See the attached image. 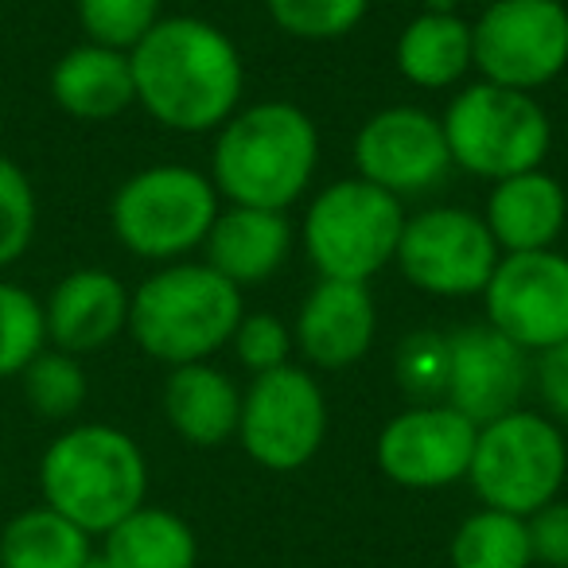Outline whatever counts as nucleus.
Segmentation results:
<instances>
[{
  "label": "nucleus",
  "mask_w": 568,
  "mask_h": 568,
  "mask_svg": "<svg viewBox=\"0 0 568 568\" xmlns=\"http://www.w3.org/2000/svg\"><path fill=\"white\" fill-rule=\"evenodd\" d=\"M242 293L211 265H168L129 296V332L160 363H203L234 339Z\"/></svg>",
  "instance_id": "20e7f679"
},
{
  "label": "nucleus",
  "mask_w": 568,
  "mask_h": 568,
  "mask_svg": "<svg viewBox=\"0 0 568 568\" xmlns=\"http://www.w3.org/2000/svg\"><path fill=\"white\" fill-rule=\"evenodd\" d=\"M219 219V195L195 168L160 164L129 175L110 206L118 242L149 261H172L206 242Z\"/></svg>",
  "instance_id": "39448f33"
},
{
  "label": "nucleus",
  "mask_w": 568,
  "mask_h": 568,
  "mask_svg": "<svg viewBox=\"0 0 568 568\" xmlns=\"http://www.w3.org/2000/svg\"><path fill=\"white\" fill-rule=\"evenodd\" d=\"M355 164L366 183L389 195H420L448 175L452 152L444 125L425 110L397 105L374 113L355 141Z\"/></svg>",
  "instance_id": "ddd939ff"
},
{
  "label": "nucleus",
  "mask_w": 568,
  "mask_h": 568,
  "mask_svg": "<svg viewBox=\"0 0 568 568\" xmlns=\"http://www.w3.org/2000/svg\"><path fill=\"white\" fill-rule=\"evenodd\" d=\"M565 467L568 456L557 428L537 413L514 409L479 428L467 475L490 510L521 518L552 503Z\"/></svg>",
  "instance_id": "6e6552de"
},
{
  "label": "nucleus",
  "mask_w": 568,
  "mask_h": 568,
  "mask_svg": "<svg viewBox=\"0 0 568 568\" xmlns=\"http://www.w3.org/2000/svg\"><path fill=\"white\" fill-rule=\"evenodd\" d=\"M452 560L456 568H529L526 521L503 510H483L459 526L452 541Z\"/></svg>",
  "instance_id": "393cba45"
},
{
  "label": "nucleus",
  "mask_w": 568,
  "mask_h": 568,
  "mask_svg": "<svg viewBox=\"0 0 568 568\" xmlns=\"http://www.w3.org/2000/svg\"><path fill=\"white\" fill-rule=\"evenodd\" d=\"M397 265L409 284L433 296H475L487 288L498 265V245L487 222L459 206L417 214L405 222L397 242Z\"/></svg>",
  "instance_id": "9b49d317"
},
{
  "label": "nucleus",
  "mask_w": 568,
  "mask_h": 568,
  "mask_svg": "<svg viewBox=\"0 0 568 568\" xmlns=\"http://www.w3.org/2000/svg\"><path fill=\"white\" fill-rule=\"evenodd\" d=\"M397 67L413 87H452L471 67V24L452 12H425L397 40Z\"/></svg>",
  "instance_id": "4be33fe9"
},
{
  "label": "nucleus",
  "mask_w": 568,
  "mask_h": 568,
  "mask_svg": "<svg viewBox=\"0 0 568 568\" xmlns=\"http://www.w3.org/2000/svg\"><path fill=\"white\" fill-rule=\"evenodd\" d=\"M402 199L366 180H339L312 203L304 219V245L324 281L366 284L402 242Z\"/></svg>",
  "instance_id": "423d86ee"
},
{
  "label": "nucleus",
  "mask_w": 568,
  "mask_h": 568,
  "mask_svg": "<svg viewBox=\"0 0 568 568\" xmlns=\"http://www.w3.org/2000/svg\"><path fill=\"white\" fill-rule=\"evenodd\" d=\"M24 382V397L40 417L48 420H67L82 409L87 402V371H82L79 355H67V351H48L28 363V371L20 374Z\"/></svg>",
  "instance_id": "bb28decb"
},
{
  "label": "nucleus",
  "mask_w": 568,
  "mask_h": 568,
  "mask_svg": "<svg viewBox=\"0 0 568 568\" xmlns=\"http://www.w3.org/2000/svg\"><path fill=\"white\" fill-rule=\"evenodd\" d=\"M529 552L552 568H568V503H545L526 526Z\"/></svg>",
  "instance_id": "473e14b6"
},
{
  "label": "nucleus",
  "mask_w": 568,
  "mask_h": 568,
  "mask_svg": "<svg viewBox=\"0 0 568 568\" xmlns=\"http://www.w3.org/2000/svg\"><path fill=\"white\" fill-rule=\"evenodd\" d=\"M320 133L304 110L265 102L226 121L214 144V183L234 206L284 211L308 191Z\"/></svg>",
  "instance_id": "f03ea898"
},
{
  "label": "nucleus",
  "mask_w": 568,
  "mask_h": 568,
  "mask_svg": "<svg viewBox=\"0 0 568 568\" xmlns=\"http://www.w3.org/2000/svg\"><path fill=\"white\" fill-rule=\"evenodd\" d=\"M90 557L87 529L51 506L17 514L0 534V568H82Z\"/></svg>",
  "instance_id": "5701e85b"
},
{
  "label": "nucleus",
  "mask_w": 568,
  "mask_h": 568,
  "mask_svg": "<svg viewBox=\"0 0 568 568\" xmlns=\"http://www.w3.org/2000/svg\"><path fill=\"white\" fill-rule=\"evenodd\" d=\"M43 347H48L43 301H36L24 284L0 281V382L20 378Z\"/></svg>",
  "instance_id": "a878e982"
},
{
  "label": "nucleus",
  "mask_w": 568,
  "mask_h": 568,
  "mask_svg": "<svg viewBox=\"0 0 568 568\" xmlns=\"http://www.w3.org/2000/svg\"><path fill=\"white\" fill-rule=\"evenodd\" d=\"M136 102L175 133H206L230 121L242 98V59L214 24L168 17L129 51Z\"/></svg>",
  "instance_id": "f257e3e1"
},
{
  "label": "nucleus",
  "mask_w": 568,
  "mask_h": 568,
  "mask_svg": "<svg viewBox=\"0 0 568 568\" xmlns=\"http://www.w3.org/2000/svg\"><path fill=\"white\" fill-rule=\"evenodd\" d=\"M374 327H378V316H374V296L366 284L320 281L296 320V339L316 366L339 371L371 351Z\"/></svg>",
  "instance_id": "f3484780"
},
{
  "label": "nucleus",
  "mask_w": 568,
  "mask_h": 568,
  "mask_svg": "<svg viewBox=\"0 0 568 568\" xmlns=\"http://www.w3.org/2000/svg\"><path fill=\"white\" fill-rule=\"evenodd\" d=\"M90 43L133 51L160 24V0H74Z\"/></svg>",
  "instance_id": "c85d7f7f"
},
{
  "label": "nucleus",
  "mask_w": 568,
  "mask_h": 568,
  "mask_svg": "<svg viewBox=\"0 0 568 568\" xmlns=\"http://www.w3.org/2000/svg\"><path fill=\"white\" fill-rule=\"evenodd\" d=\"M276 28L296 40H339L355 32L371 0H265Z\"/></svg>",
  "instance_id": "c756f323"
},
{
  "label": "nucleus",
  "mask_w": 568,
  "mask_h": 568,
  "mask_svg": "<svg viewBox=\"0 0 568 568\" xmlns=\"http://www.w3.org/2000/svg\"><path fill=\"white\" fill-rule=\"evenodd\" d=\"M164 413L183 440L199 444V448H214V444H222L237 428L242 397H237L234 382L222 371L203 363H187L175 366L172 378H168Z\"/></svg>",
  "instance_id": "412c9836"
},
{
  "label": "nucleus",
  "mask_w": 568,
  "mask_h": 568,
  "mask_svg": "<svg viewBox=\"0 0 568 568\" xmlns=\"http://www.w3.org/2000/svg\"><path fill=\"white\" fill-rule=\"evenodd\" d=\"M479 425L452 405H420L386 425L378 436V464L402 487H444L467 475Z\"/></svg>",
  "instance_id": "4468645a"
},
{
  "label": "nucleus",
  "mask_w": 568,
  "mask_h": 568,
  "mask_svg": "<svg viewBox=\"0 0 568 568\" xmlns=\"http://www.w3.org/2000/svg\"><path fill=\"white\" fill-rule=\"evenodd\" d=\"M242 444L268 471H296L320 452L327 433V405L316 378L293 366L257 374L242 402Z\"/></svg>",
  "instance_id": "9d476101"
},
{
  "label": "nucleus",
  "mask_w": 568,
  "mask_h": 568,
  "mask_svg": "<svg viewBox=\"0 0 568 568\" xmlns=\"http://www.w3.org/2000/svg\"><path fill=\"white\" fill-rule=\"evenodd\" d=\"M444 141L452 164L467 168L487 180H510L521 172H537L549 152V118L521 90L479 87L464 90L444 113Z\"/></svg>",
  "instance_id": "0eeeda50"
},
{
  "label": "nucleus",
  "mask_w": 568,
  "mask_h": 568,
  "mask_svg": "<svg viewBox=\"0 0 568 568\" xmlns=\"http://www.w3.org/2000/svg\"><path fill=\"white\" fill-rule=\"evenodd\" d=\"M105 560L113 568H195V534L168 510H133L105 534Z\"/></svg>",
  "instance_id": "b1692460"
},
{
  "label": "nucleus",
  "mask_w": 568,
  "mask_h": 568,
  "mask_svg": "<svg viewBox=\"0 0 568 568\" xmlns=\"http://www.w3.org/2000/svg\"><path fill=\"white\" fill-rule=\"evenodd\" d=\"M288 245H293V226L284 211L234 206V211L219 214L206 234V265L237 288L261 284L284 265Z\"/></svg>",
  "instance_id": "a211bd4d"
},
{
  "label": "nucleus",
  "mask_w": 568,
  "mask_h": 568,
  "mask_svg": "<svg viewBox=\"0 0 568 568\" xmlns=\"http://www.w3.org/2000/svg\"><path fill=\"white\" fill-rule=\"evenodd\" d=\"M40 203L28 172L17 160L0 156V268L17 265L36 242Z\"/></svg>",
  "instance_id": "cd10ccee"
},
{
  "label": "nucleus",
  "mask_w": 568,
  "mask_h": 568,
  "mask_svg": "<svg viewBox=\"0 0 568 568\" xmlns=\"http://www.w3.org/2000/svg\"><path fill=\"white\" fill-rule=\"evenodd\" d=\"M541 397L560 420H568V339L557 343V347L541 351Z\"/></svg>",
  "instance_id": "72a5a7b5"
},
{
  "label": "nucleus",
  "mask_w": 568,
  "mask_h": 568,
  "mask_svg": "<svg viewBox=\"0 0 568 568\" xmlns=\"http://www.w3.org/2000/svg\"><path fill=\"white\" fill-rule=\"evenodd\" d=\"M471 67L490 87L529 90L568 67V9L560 0H495L471 24Z\"/></svg>",
  "instance_id": "1a4fd4ad"
},
{
  "label": "nucleus",
  "mask_w": 568,
  "mask_h": 568,
  "mask_svg": "<svg viewBox=\"0 0 568 568\" xmlns=\"http://www.w3.org/2000/svg\"><path fill=\"white\" fill-rule=\"evenodd\" d=\"M82 568H113V565H110V560H105V557H90Z\"/></svg>",
  "instance_id": "f704fd0d"
},
{
  "label": "nucleus",
  "mask_w": 568,
  "mask_h": 568,
  "mask_svg": "<svg viewBox=\"0 0 568 568\" xmlns=\"http://www.w3.org/2000/svg\"><path fill=\"white\" fill-rule=\"evenodd\" d=\"M43 506L87 534H110L141 510L149 467L136 440L110 425H79L55 436L40 459Z\"/></svg>",
  "instance_id": "7ed1b4c3"
},
{
  "label": "nucleus",
  "mask_w": 568,
  "mask_h": 568,
  "mask_svg": "<svg viewBox=\"0 0 568 568\" xmlns=\"http://www.w3.org/2000/svg\"><path fill=\"white\" fill-rule=\"evenodd\" d=\"M234 351L250 371L268 374L288 366V351H293V335L276 316H242L234 332Z\"/></svg>",
  "instance_id": "7c9ffc66"
},
{
  "label": "nucleus",
  "mask_w": 568,
  "mask_h": 568,
  "mask_svg": "<svg viewBox=\"0 0 568 568\" xmlns=\"http://www.w3.org/2000/svg\"><path fill=\"white\" fill-rule=\"evenodd\" d=\"M48 343L67 355H90L118 339L129 327L125 284L105 268H74L43 301Z\"/></svg>",
  "instance_id": "dca6fc26"
},
{
  "label": "nucleus",
  "mask_w": 568,
  "mask_h": 568,
  "mask_svg": "<svg viewBox=\"0 0 568 568\" xmlns=\"http://www.w3.org/2000/svg\"><path fill=\"white\" fill-rule=\"evenodd\" d=\"M483 293L490 327L521 351H549L568 339V257L560 253H506Z\"/></svg>",
  "instance_id": "f8f14e48"
},
{
  "label": "nucleus",
  "mask_w": 568,
  "mask_h": 568,
  "mask_svg": "<svg viewBox=\"0 0 568 568\" xmlns=\"http://www.w3.org/2000/svg\"><path fill=\"white\" fill-rule=\"evenodd\" d=\"M51 98L79 121H110L136 102L129 51L82 43L51 67Z\"/></svg>",
  "instance_id": "6ab92c4d"
},
{
  "label": "nucleus",
  "mask_w": 568,
  "mask_h": 568,
  "mask_svg": "<svg viewBox=\"0 0 568 568\" xmlns=\"http://www.w3.org/2000/svg\"><path fill=\"white\" fill-rule=\"evenodd\" d=\"M397 366H402V382L409 394H444L448 389V339H440V335H409Z\"/></svg>",
  "instance_id": "2f4dec72"
},
{
  "label": "nucleus",
  "mask_w": 568,
  "mask_h": 568,
  "mask_svg": "<svg viewBox=\"0 0 568 568\" xmlns=\"http://www.w3.org/2000/svg\"><path fill=\"white\" fill-rule=\"evenodd\" d=\"M526 351L495 327H464L448 339V402L471 425H490L518 405L526 389Z\"/></svg>",
  "instance_id": "2eb2a0df"
},
{
  "label": "nucleus",
  "mask_w": 568,
  "mask_h": 568,
  "mask_svg": "<svg viewBox=\"0 0 568 568\" xmlns=\"http://www.w3.org/2000/svg\"><path fill=\"white\" fill-rule=\"evenodd\" d=\"M568 199L552 175L521 172L510 180H498L487 203V230L498 250L506 253H534L549 250L565 230Z\"/></svg>",
  "instance_id": "aec40b11"
}]
</instances>
